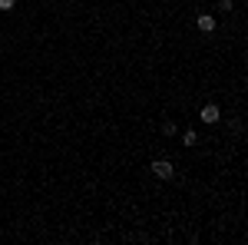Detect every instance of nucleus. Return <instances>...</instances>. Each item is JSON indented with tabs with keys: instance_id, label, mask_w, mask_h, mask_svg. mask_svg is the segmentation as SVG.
<instances>
[{
	"instance_id": "f257e3e1",
	"label": "nucleus",
	"mask_w": 248,
	"mask_h": 245,
	"mask_svg": "<svg viewBox=\"0 0 248 245\" xmlns=\"http://www.w3.org/2000/svg\"><path fill=\"white\" fill-rule=\"evenodd\" d=\"M149 172H153L155 179H175V166H172L169 159H153L149 163Z\"/></svg>"
},
{
	"instance_id": "f03ea898",
	"label": "nucleus",
	"mask_w": 248,
	"mask_h": 245,
	"mask_svg": "<svg viewBox=\"0 0 248 245\" xmlns=\"http://www.w3.org/2000/svg\"><path fill=\"white\" fill-rule=\"evenodd\" d=\"M202 123H205V126H215V123H218V119H222V110H218V106H215V103H205V106H202Z\"/></svg>"
},
{
	"instance_id": "7ed1b4c3",
	"label": "nucleus",
	"mask_w": 248,
	"mask_h": 245,
	"mask_svg": "<svg viewBox=\"0 0 248 245\" xmlns=\"http://www.w3.org/2000/svg\"><path fill=\"white\" fill-rule=\"evenodd\" d=\"M195 27H199L202 33H212V30H215V17H212V14H199V17H195Z\"/></svg>"
},
{
	"instance_id": "20e7f679",
	"label": "nucleus",
	"mask_w": 248,
	"mask_h": 245,
	"mask_svg": "<svg viewBox=\"0 0 248 245\" xmlns=\"http://www.w3.org/2000/svg\"><path fill=\"white\" fill-rule=\"evenodd\" d=\"M195 143H199V132H195V130L182 132V146H195Z\"/></svg>"
},
{
	"instance_id": "39448f33",
	"label": "nucleus",
	"mask_w": 248,
	"mask_h": 245,
	"mask_svg": "<svg viewBox=\"0 0 248 245\" xmlns=\"http://www.w3.org/2000/svg\"><path fill=\"white\" fill-rule=\"evenodd\" d=\"M17 7V0H0V10H14Z\"/></svg>"
},
{
	"instance_id": "423d86ee",
	"label": "nucleus",
	"mask_w": 248,
	"mask_h": 245,
	"mask_svg": "<svg viewBox=\"0 0 248 245\" xmlns=\"http://www.w3.org/2000/svg\"><path fill=\"white\" fill-rule=\"evenodd\" d=\"M162 132L166 136H175V123H162Z\"/></svg>"
}]
</instances>
